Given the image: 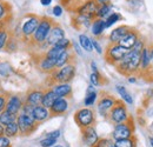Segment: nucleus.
Masks as SVG:
<instances>
[{"instance_id":"f257e3e1","label":"nucleus","mask_w":153,"mask_h":147,"mask_svg":"<svg viewBox=\"0 0 153 147\" xmlns=\"http://www.w3.org/2000/svg\"><path fill=\"white\" fill-rule=\"evenodd\" d=\"M117 71L123 75H134L140 72V52L130 50L117 65Z\"/></svg>"},{"instance_id":"f03ea898","label":"nucleus","mask_w":153,"mask_h":147,"mask_svg":"<svg viewBox=\"0 0 153 147\" xmlns=\"http://www.w3.org/2000/svg\"><path fill=\"white\" fill-rule=\"evenodd\" d=\"M54 24H56V21L53 19L48 18V17H41L36 32L33 33V36L30 39V42L36 45V46L42 45L46 41V39L48 37Z\"/></svg>"},{"instance_id":"7ed1b4c3","label":"nucleus","mask_w":153,"mask_h":147,"mask_svg":"<svg viewBox=\"0 0 153 147\" xmlns=\"http://www.w3.org/2000/svg\"><path fill=\"white\" fill-rule=\"evenodd\" d=\"M76 75V64L74 62H70L60 68L54 70L52 73L48 75V80L51 82L52 86H54L56 84H62V82H70L73 80Z\"/></svg>"},{"instance_id":"20e7f679","label":"nucleus","mask_w":153,"mask_h":147,"mask_svg":"<svg viewBox=\"0 0 153 147\" xmlns=\"http://www.w3.org/2000/svg\"><path fill=\"white\" fill-rule=\"evenodd\" d=\"M130 114L126 105L124 104V101L121 100H117L114 104V106L111 108V111L108 112L107 119L113 124V125H118L121 122H125L130 119Z\"/></svg>"},{"instance_id":"39448f33","label":"nucleus","mask_w":153,"mask_h":147,"mask_svg":"<svg viewBox=\"0 0 153 147\" xmlns=\"http://www.w3.org/2000/svg\"><path fill=\"white\" fill-rule=\"evenodd\" d=\"M17 124L19 127V134L24 135V137H27V135H31L32 133H34L40 125L33 119L32 115L24 114V113H19L17 115Z\"/></svg>"},{"instance_id":"423d86ee","label":"nucleus","mask_w":153,"mask_h":147,"mask_svg":"<svg viewBox=\"0 0 153 147\" xmlns=\"http://www.w3.org/2000/svg\"><path fill=\"white\" fill-rule=\"evenodd\" d=\"M128 51L130 50L123 47L119 44H110L105 50V60L108 64L115 66L125 55L128 53Z\"/></svg>"},{"instance_id":"0eeeda50","label":"nucleus","mask_w":153,"mask_h":147,"mask_svg":"<svg viewBox=\"0 0 153 147\" xmlns=\"http://www.w3.org/2000/svg\"><path fill=\"white\" fill-rule=\"evenodd\" d=\"M74 121L76 124L81 128H85V127H90V126H93L94 122H96V114L94 112L88 108V107H85V108H80L74 113Z\"/></svg>"},{"instance_id":"6e6552de","label":"nucleus","mask_w":153,"mask_h":147,"mask_svg":"<svg viewBox=\"0 0 153 147\" xmlns=\"http://www.w3.org/2000/svg\"><path fill=\"white\" fill-rule=\"evenodd\" d=\"M134 135V122L132 117L125 122L114 125V129L112 132V139L113 140H120V139H126L131 138Z\"/></svg>"},{"instance_id":"1a4fd4ad","label":"nucleus","mask_w":153,"mask_h":147,"mask_svg":"<svg viewBox=\"0 0 153 147\" xmlns=\"http://www.w3.org/2000/svg\"><path fill=\"white\" fill-rule=\"evenodd\" d=\"M40 18L41 17H39L37 14H27L25 17L26 20L22 22V25L20 27V31H21L22 38L26 41H30L31 37L36 32V30H37V27L39 25V21H40Z\"/></svg>"},{"instance_id":"9d476101","label":"nucleus","mask_w":153,"mask_h":147,"mask_svg":"<svg viewBox=\"0 0 153 147\" xmlns=\"http://www.w3.org/2000/svg\"><path fill=\"white\" fill-rule=\"evenodd\" d=\"M115 99L114 97H112L111 94H107V93H102V95L100 97L99 101H98V111H99V114L104 118H107L108 115V112L111 111V108L114 106Z\"/></svg>"},{"instance_id":"9b49d317","label":"nucleus","mask_w":153,"mask_h":147,"mask_svg":"<svg viewBox=\"0 0 153 147\" xmlns=\"http://www.w3.org/2000/svg\"><path fill=\"white\" fill-rule=\"evenodd\" d=\"M99 5L97 4L94 0H86L82 5H80L74 13L76 14H81V16H85L87 18H90L91 20H94L96 19L97 14V10H98Z\"/></svg>"},{"instance_id":"f8f14e48","label":"nucleus","mask_w":153,"mask_h":147,"mask_svg":"<svg viewBox=\"0 0 153 147\" xmlns=\"http://www.w3.org/2000/svg\"><path fill=\"white\" fill-rule=\"evenodd\" d=\"M24 105L22 99L20 98L19 95L13 94V95H7V101H6V106H5V111L18 115L20 110Z\"/></svg>"},{"instance_id":"ddd939ff","label":"nucleus","mask_w":153,"mask_h":147,"mask_svg":"<svg viewBox=\"0 0 153 147\" xmlns=\"http://www.w3.org/2000/svg\"><path fill=\"white\" fill-rule=\"evenodd\" d=\"M81 139L86 146L93 147L99 140V135L97 133L96 128L93 126H90V127L81 128Z\"/></svg>"},{"instance_id":"4468645a","label":"nucleus","mask_w":153,"mask_h":147,"mask_svg":"<svg viewBox=\"0 0 153 147\" xmlns=\"http://www.w3.org/2000/svg\"><path fill=\"white\" fill-rule=\"evenodd\" d=\"M68 99L67 98H58L57 100L53 102V105L48 108L51 117H59L66 113V111L68 110Z\"/></svg>"},{"instance_id":"2eb2a0df","label":"nucleus","mask_w":153,"mask_h":147,"mask_svg":"<svg viewBox=\"0 0 153 147\" xmlns=\"http://www.w3.org/2000/svg\"><path fill=\"white\" fill-rule=\"evenodd\" d=\"M62 38H65V31L62 30V27L60 25H58L56 22L53 25V27H52V30H51V32H50V34H48L45 42L47 44L48 47H51V46L58 44Z\"/></svg>"},{"instance_id":"dca6fc26","label":"nucleus","mask_w":153,"mask_h":147,"mask_svg":"<svg viewBox=\"0 0 153 147\" xmlns=\"http://www.w3.org/2000/svg\"><path fill=\"white\" fill-rule=\"evenodd\" d=\"M42 97H44V90H40V88H31L28 92L26 93V97H25V101L26 104L36 107L41 105V101H42Z\"/></svg>"},{"instance_id":"f3484780","label":"nucleus","mask_w":153,"mask_h":147,"mask_svg":"<svg viewBox=\"0 0 153 147\" xmlns=\"http://www.w3.org/2000/svg\"><path fill=\"white\" fill-rule=\"evenodd\" d=\"M138 39H139V32L137 30H134V28H131L118 44L121 45L123 47L127 48V50H132L134 44L137 42Z\"/></svg>"},{"instance_id":"a211bd4d","label":"nucleus","mask_w":153,"mask_h":147,"mask_svg":"<svg viewBox=\"0 0 153 147\" xmlns=\"http://www.w3.org/2000/svg\"><path fill=\"white\" fill-rule=\"evenodd\" d=\"M37 66L42 72L50 74L56 70V60L47 58L46 55H44V53H42L41 55H39V59L38 61H37Z\"/></svg>"},{"instance_id":"6ab92c4d","label":"nucleus","mask_w":153,"mask_h":147,"mask_svg":"<svg viewBox=\"0 0 153 147\" xmlns=\"http://www.w3.org/2000/svg\"><path fill=\"white\" fill-rule=\"evenodd\" d=\"M151 65H152V58L150 53V48L145 46L140 52V72L139 73L144 74L145 72H147Z\"/></svg>"},{"instance_id":"aec40b11","label":"nucleus","mask_w":153,"mask_h":147,"mask_svg":"<svg viewBox=\"0 0 153 147\" xmlns=\"http://www.w3.org/2000/svg\"><path fill=\"white\" fill-rule=\"evenodd\" d=\"M53 92L57 94L58 98H71L72 97V86L70 82H62V84H56L51 87Z\"/></svg>"},{"instance_id":"412c9836","label":"nucleus","mask_w":153,"mask_h":147,"mask_svg":"<svg viewBox=\"0 0 153 147\" xmlns=\"http://www.w3.org/2000/svg\"><path fill=\"white\" fill-rule=\"evenodd\" d=\"M32 117H33V119H34L37 122L41 124L42 121L47 120V119L51 117V114H50V110H48V108H46V107L42 106V105H39V106H36V107L33 108Z\"/></svg>"},{"instance_id":"4be33fe9","label":"nucleus","mask_w":153,"mask_h":147,"mask_svg":"<svg viewBox=\"0 0 153 147\" xmlns=\"http://www.w3.org/2000/svg\"><path fill=\"white\" fill-rule=\"evenodd\" d=\"M130 30H131V27H128V26H119V27L114 28L110 33V37H108L110 44H118Z\"/></svg>"},{"instance_id":"5701e85b","label":"nucleus","mask_w":153,"mask_h":147,"mask_svg":"<svg viewBox=\"0 0 153 147\" xmlns=\"http://www.w3.org/2000/svg\"><path fill=\"white\" fill-rule=\"evenodd\" d=\"M93 20H91L90 18L85 17V16H81V14H76V17H73L72 19V25L76 30H80V28H88L91 27V24H92Z\"/></svg>"},{"instance_id":"b1692460","label":"nucleus","mask_w":153,"mask_h":147,"mask_svg":"<svg viewBox=\"0 0 153 147\" xmlns=\"http://www.w3.org/2000/svg\"><path fill=\"white\" fill-rule=\"evenodd\" d=\"M73 60H74L73 59V54L70 52V50H66L65 52H62L61 54L59 55L58 59L56 60V70L65 66V65H67V64H70V62H74Z\"/></svg>"},{"instance_id":"393cba45","label":"nucleus","mask_w":153,"mask_h":147,"mask_svg":"<svg viewBox=\"0 0 153 147\" xmlns=\"http://www.w3.org/2000/svg\"><path fill=\"white\" fill-rule=\"evenodd\" d=\"M106 30V26H105V20L104 19H99L96 18L92 24H91V32L94 37H99L102 34V32Z\"/></svg>"},{"instance_id":"a878e982","label":"nucleus","mask_w":153,"mask_h":147,"mask_svg":"<svg viewBox=\"0 0 153 147\" xmlns=\"http://www.w3.org/2000/svg\"><path fill=\"white\" fill-rule=\"evenodd\" d=\"M57 99H58L57 94L53 92V90L52 88H47L46 91H44V97H42L41 105L45 106L46 108H50Z\"/></svg>"},{"instance_id":"bb28decb","label":"nucleus","mask_w":153,"mask_h":147,"mask_svg":"<svg viewBox=\"0 0 153 147\" xmlns=\"http://www.w3.org/2000/svg\"><path fill=\"white\" fill-rule=\"evenodd\" d=\"M97 98H98V93L94 91L93 88V85H90L88 88H87V94L84 99V105L86 107H90V106H93L96 104Z\"/></svg>"},{"instance_id":"cd10ccee","label":"nucleus","mask_w":153,"mask_h":147,"mask_svg":"<svg viewBox=\"0 0 153 147\" xmlns=\"http://www.w3.org/2000/svg\"><path fill=\"white\" fill-rule=\"evenodd\" d=\"M65 51H66V48H64V47H61V46H59V45H53V46L48 47V48L44 52V55H46V56L50 58V59L57 60L58 56L61 54L62 52H65Z\"/></svg>"},{"instance_id":"c85d7f7f","label":"nucleus","mask_w":153,"mask_h":147,"mask_svg":"<svg viewBox=\"0 0 153 147\" xmlns=\"http://www.w3.org/2000/svg\"><path fill=\"white\" fill-rule=\"evenodd\" d=\"M111 11H112V5H111L110 2L99 5V7H98V10H97L96 18L105 19L106 17H108V16L111 14Z\"/></svg>"},{"instance_id":"c756f323","label":"nucleus","mask_w":153,"mask_h":147,"mask_svg":"<svg viewBox=\"0 0 153 147\" xmlns=\"http://www.w3.org/2000/svg\"><path fill=\"white\" fill-rule=\"evenodd\" d=\"M11 11H12L11 4L5 1V0H0V21L10 18L11 17Z\"/></svg>"},{"instance_id":"7c9ffc66","label":"nucleus","mask_w":153,"mask_h":147,"mask_svg":"<svg viewBox=\"0 0 153 147\" xmlns=\"http://www.w3.org/2000/svg\"><path fill=\"white\" fill-rule=\"evenodd\" d=\"M5 135L8 138H16L19 135V127L17 121H13L5 126Z\"/></svg>"},{"instance_id":"2f4dec72","label":"nucleus","mask_w":153,"mask_h":147,"mask_svg":"<svg viewBox=\"0 0 153 147\" xmlns=\"http://www.w3.org/2000/svg\"><path fill=\"white\" fill-rule=\"evenodd\" d=\"M13 121H17V115L16 114H12V113H10V112L5 110L0 112V124L1 125L6 126V125H8Z\"/></svg>"},{"instance_id":"473e14b6","label":"nucleus","mask_w":153,"mask_h":147,"mask_svg":"<svg viewBox=\"0 0 153 147\" xmlns=\"http://www.w3.org/2000/svg\"><path fill=\"white\" fill-rule=\"evenodd\" d=\"M115 90H117V92L120 94L121 99H123L126 104H128V105H132V104H133V98L131 97V94L128 93V91H127L124 86L117 85V86H115Z\"/></svg>"},{"instance_id":"72a5a7b5","label":"nucleus","mask_w":153,"mask_h":147,"mask_svg":"<svg viewBox=\"0 0 153 147\" xmlns=\"http://www.w3.org/2000/svg\"><path fill=\"white\" fill-rule=\"evenodd\" d=\"M115 147H135L137 146V138L131 137L126 139H120V140H114Z\"/></svg>"},{"instance_id":"f704fd0d","label":"nucleus","mask_w":153,"mask_h":147,"mask_svg":"<svg viewBox=\"0 0 153 147\" xmlns=\"http://www.w3.org/2000/svg\"><path fill=\"white\" fill-rule=\"evenodd\" d=\"M79 44L82 47V50H85L86 52H92L93 51L92 40L87 37L86 34H80L79 36Z\"/></svg>"},{"instance_id":"c9c22d12","label":"nucleus","mask_w":153,"mask_h":147,"mask_svg":"<svg viewBox=\"0 0 153 147\" xmlns=\"http://www.w3.org/2000/svg\"><path fill=\"white\" fill-rule=\"evenodd\" d=\"M10 37H11V34H10V31H8L7 26L1 27L0 28V50L5 48V46H6Z\"/></svg>"},{"instance_id":"e433bc0d","label":"nucleus","mask_w":153,"mask_h":147,"mask_svg":"<svg viewBox=\"0 0 153 147\" xmlns=\"http://www.w3.org/2000/svg\"><path fill=\"white\" fill-rule=\"evenodd\" d=\"M104 20H105V26H106V28H108V27H111L112 25H114L117 21L123 20V17H121V14H119V13H111L108 17H106Z\"/></svg>"},{"instance_id":"4c0bfd02","label":"nucleus","mask_w":153,"mask_h":147,"mask_svg":"<svg viewBox=\"0 0 153 147\" xmlns=\"http://www.w3.org/2000/svg\"><path fill=\"white\" fill-rule=\"evenodd\" d=\"M90 81L93 86H101V84L104 81V78H102L101 74L99 73V71L98 72H92L90 75Z\"/></svg>"},{"instance_id":"58836bf2","label":"nucleus","mask_w":153,"mask_h":147,"mask_svg":"<svg viewBox=\"0 0 153 147\" xmlns=\"http://www.w3.org/2000/svg\"><path fill=\"white\" fill-rule=\"evenodd\" d=\"M114 146V140L113 139H108V138H99V140L97 141V144L93 147H112Z\"/></svg>"},{"instance_id":"ea45409f","label":"nucleus","mask_w":153,"mask_h":147,"mask_svg":"<svg viewBox=\"0 0 153 147\" xmlns=\"http://www.w3.org/2000/svg\"><path fill=\"white\" fill-rule=\"evenodd\" d=\"M58 139L54 138H50V137H45L44 139L40 140V146L41 147H53L57 144Z\"/></svg>"},{"instance_id":"a19ab883","label":"nucleus","mask_w":153,"mask_h":147,"mask_svg":"<svg viewBox=\"0 0 153 147\" xmlns=\"http://www.w3.org/2000/svg\"><path fill=\"white\" fill-rule=\"evenodd\" d=\"M11 73V66L6 62H0V75L1 76H8Z\"/></svg>"},{"instance_id":"79ce46f5","label":"nucleus","mask_w":153,"mask_h":147,"mask_svg":"<svg viewBox=\"0 0 153 147\" xmlns=\"http://www.w3.org/2000/svg\"><path fill=\"white\" fill-rule=\"evenodd\" d=\"M0 147H12V143H11V138L4 135H0Z\"/></svg>"},{"instance_id":"37998d69","label":"nucleus","mask_w":153,"mask_h":147,"mask_svg":"<svg viewBox=\"0 0 153 147\" xmlns=\"http://www.w3.org/2000/svg\"><path fill=\"white\" fill-rule=\"evenodd\" d=\"M145 46H146V45H145L144 40L139 38V39L137 40V42L134 44V46H133V48H132V50H133V51H137V52H141V51H143V48H144Z\"/></svg>"},{"instance_id":"c03bdc74","label":"nucleus","mask_w":153,"mask_h":147,"mask_svg":"<svg viewBox=\"0 0 153 147\" xmlns=\"http://www.w3.org/2000/svg\"><path fill=\"white\" fill-rule=\"evenodd\" d=\"M56 45H59V46H61V47H64V48H66V50H70L71 48V41L67 39V38H62L58 44Z\"/></svg>"},{"instance_id":"a18cd8bd","label":"nucleus","mask_w":153,"mask_h":147,"mask_svg":"<svg viewBox=\"0 0 153 147\" xmlns=\"http://www.w3.org/2000/svg\"><path fill=\"white\" fill-rule=\"evenodd\" d=\"M62 12H64V10H62V7L60 5H56L53 7V10H52V13H53L54 17H61L62 16Z\"/></svg>"},{"instance_id":"49530a36","label":"nucleus","mask_w":153,"mask_h":147,"mask_svg":"<svg viewBox=\"0 0 153 147\" xmlns=\"http://www.w3.org/2000/svg\"><path fill=\"white\" fill-rule=\"evenodd\" d=\"M6 101H7V95H6V94H1V93H0V112H2V111L5 110Z\"/></svg>"},{"instance_id":"de8ad7c7","label":"nucleus","mask_w":153,"mask_h":147,"mask_svg":"<svg viewBox=\"0 0 153 147\" xmlns=\"http://www.w3.org/2000/svg\"><path fill=\"white\" fill-rule=\"evenodd\" d=\"M92 46H93V50H96L99 54H101V53H102V48H101L100 44H99L97 40H92Z\"/></svg>"},{"instance_id":"09e8293b","label":"nucleus","mask_w":153,"mask_h":147,"mask_svg":"<svg viewBox=\"0 0 153 147\" xmlns=\"http://www.w3.org/2000/svg\"><path fill=\"white\" fill-rule=\"evenodd\" d=\"M45 137H50V138H54V139H58V138L60 137V131H59V129H57V131L50 132V133H47Z\"/></svg>"},{"instance_id":"8fccbe9b","label":"nucleus","mask_w":153,"mask_h":147,"mask_svg":"<svg viewBox=\"0 0 153 147\" xmlns=\"http://www.w3.org/2000/svg\"><path fill=\"white\" fill-rule=\"evenodd\" d=\"M144 74H149V75H150V78H149L147 80H150V81H153V61H152V65H151V67L149 68V71H147V72H145Z\"/></svg>"},{"instance_id":"3c124183","label":"nucleus","mask_w":153,"mask_h":147,"mask_svg":"<svg viewBox=\"0 0 153 147\" xmlns=\"http://www.w3.org/2000/svg\"><path fill=\"white\" fill-rule=\"evenodd\" d=\"M51 2H52V0H40V4L42 6H50Z\"/></svg>"},{"instance_id":"603ef678","label":"nucleus","mask_w":153,"mask_h":147,"mask_svg":"<svg viewBox=\"0 0 153 147\" xmlns=\"http://www.w3.org/2000/svg\"><path fill=\"white\" fill-rule=\"evenodd\" d=\"M127 80H128V82H130V84H135V82H137V78H135L134 75L128 76V78H127Z\"/></svg>"},{"instance_id":"864d4df0","label":"nucleus","mask_w":153,"mask_h":147,"mask_svg":"<svg viewBox=\"0 0 153 147\" xmlns=\"http://www.w3.org/2000/svg\"><path fill=\"white\" fill-rule=\"evenodd\" d=\"M91 70H92V72H98V68H97V64L94 61H92L91 62Z\"/></svg>"},{"instance_id":"5fc2aeb1","label":"nucleus","mask_w":153,"mask_h":147,"mask_svg":"<svg viewBox=\"0 0 153 147\" xmlns=\"http://www.w3.org/2000/svg\"><path fill=\"white\" fill-rule=\"evenodd\" d=\"M98 5H102V4H107L110 2V0H94Z\"/></svg>"},{"instance_id":"6e6d98bb","label":"nucleus","mask_w":153,"mask_h":147,"mask_svg":"<svg viewBox=\"0 0 153 147\" xmlns=\"http://www.w3.org/2000/svg\"><path fill=\"white\" fill-rule=\"evenodd\" d=\"M5 134V126L0 124V135H4Z\"/></svg>"},{"instance_id":"4d7b16f0","label":"nucleus","mask_w":153,"mask_h":147,"mask_svg":"<svg viewBox=\"0 0 153 147\" xmlns=\"http://www.w3.org/2000/svg\"><path fill=\"white\" fill-rule=\"evenodd\" d=\"M10 18H11V17H10ZM5 20H6V19H5ZM5 20H1V21H0V28L4 27V26H6V21H5Z\"/></svg>"},{"instance_id":"13d9d810","label":"nucleus","mask_w":153,"mask_h":147,"mask_svg":"<svg viewBox=\"0 0 153 147\" xmlns=\"http://www.w3.org/2000/svg\"><path fill=\"white\" fill-rule=\"evenodd\" d=\"M150 48V53H151V58H152V61H153V44L151 45V47H149Z\"/></svg>"},{"instance_id":"bf43d9fd","label":"nucleus","mask_w":153,"mask_h":147,"mask_svg":"<svg viewBox=\"0 0 153 147\" xmlns=\"http://www.w3.org/2000/svg\"><path fill=\"white\" fill-rule=\"evenodd\" d=\"M149 140H150V144H151V146L153 147V137H150V138H149Z\"/></svg>"},{"instance_id":"052dcab7","label":"nucleus","mask_w":153,"mask_h":147,"mask_svg":"<svg viewBox=\"0 0 153 147\" xmlns=\"http://www.w3.org/2000/svg\"><path fill=\"white\" fill-rule=\"evenodd\" d=\"M53 147H62V146H61V145H57V144H56V145H54Z\"/></svg>"},{"instance_id":"680f3d73","label":"nucleus","mask_w":153,"mask_h":147,"mask_svg":"<svg viewBox=\"0 0 153 147\" xmlns=\"http://www.w3.org/2000/svg\"><path fill=\"white\" fill-rule=\"evenodd\" d=\"M112 147H115V146H112Z\"/></svg>"}]
</instances>
